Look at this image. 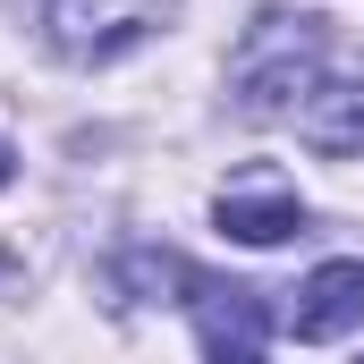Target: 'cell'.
Segmentation results:
<instances>
[{"instance_id": "1", "label": "cell", "mask_w": 364, "mask_h": 364, "mask_svg": "<svg viewBox=\"0 0 364 364\" xmlns=\"http://www.w3.org/2000/svg\"><path fill=\"white\" fill-rule=\"evenodd\" d=\"M322 77V17H288V9H263L246 26V43L229 51V85L255 119H279L296 110Z\"/></svg>"}, {"instance_id": "2", "label": "cell", "mask_w": 364, "mask_h": 364, "mask_svg": "<svg viewBox=\"0 0 364 364\" xmlns=\"http://www.w3.org/2000/svg\"><path fill=\"white\" fill-rule=\"evenodd\" d=\"M170 17V0H51V43L68 60H119Z\"/></svg>"}, {"instance_id": "3", "label": "cell", "mask_w": 364, "mask_h": 364, "mask_svg": "<svg viewBox=\"0 0 364 364\" xmlns=\"http://www.w3.org/2000/svg\"><path fill=\"white\" fill-rule=\"evenodd\" d=\"M288 331L296 339H348L364 331V263L356 255H339V263H322V272H305V288L288 296Z\"/></svg>"}, {"instance_id": "4", "label": "cell", "mask_w": 364, "mask_h": 364, "mask_svg": "<svg viewBox=\"0 0 364 364\" xmlns=\"http://www.w3.org/2000/svg\"><path fill=\"white\" fill-rule=\"evenodd\" d=\"M212 212H220V229H229L237 246H279V237L305 229V203H296L288 178H237V186H220Z\"/></svg>"}, {"instance_id": "5", "label": "cell", "mask_w": 364, "mask_h": 364, "mask_svg": "<svg viewBox=\"0 0 364 364\" xmlns=\"http://www.w3.org/2000/svg\"><path fill=\"white\" fill-rule=\"evenodd\" d=\"M296 136L331 161H364V77H314L296 102Z\"/></svg>"}, {"instance_id": "6", "label": "cell", "mask_w": 364, "mask_h": 364, "mask_svg": "<svg viewBox=\"0 0 364 364\" xmlns=\"http://www.w3.org/2000/svg\"><path fill=\"white\" fill-rule=\"evenodd\" d=\"M195 339H203V356H263V339H272L263 288H212V279H195Z\"/></svg>"}, {"instance_id": "7", "label": "cell", "mask_w": 364, "mask_h": 364, "mask_svg": "<svg viewBox=\"0 0 364 364\" xmlns=\"http://www.w3.org/2000/svg\"><path fill=\"white\" fill-rule=\"evenodd\" d=\"M9 178H17V153H9V136H0V186H9Z\"/></svg>"}]
</instances>
